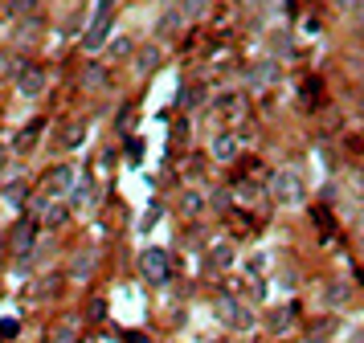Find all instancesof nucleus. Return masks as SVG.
<instances>
[{"instance_id":"1a4fd4ad","label":"nucleus","mask_w":364,"mask_h":343,"mask_svg":"<svg viewBox=\"0 0 364 343\" xmlns=\"http://www.w3.org/2000/svg\"><path fill=\"white\" fill-rule=\"evenodd\" d=\"M213 156H217V163H233V156H237V139H233L230 131L213 139Z\"/></svg>"},{"instance_id":"39448f33","label":"nucleus","mask_w":364,"mask_h":343,"mask_svg":"<svg viewBox=\"0 0 364 343\" xmlns=\"http://www.w3.org/2000/svg\"><path fill=\"white\" fill-rule=\"evenodd\" d=\"M270 192L279 196L282 205H299V196H303L299 172H291V168H282V172H274V180H270Z\"/></svg>"},{"instance_id":"5701e85b","label":"nucleus","mask_w":364,"mask_h":343,"mask_svg":"<svg viewBox=\"0 0 364 343\" xmlns=\"http://www.w3.org/2000/svg\"><path fill=\"white\" fill-rule=\"evenodd\" d=\"M0 168H4V147H0Z\"/></svg>"},{"instance_id":"ddd939ff","label":"nucleus","mask_w":364,"mask_h":343,"mask_svg":"<svg viewBox=\"0 0 364 343\" xmlns=\"http://www.w3.org/2000/svg\"><path fill=\"white\" fill-rule=\"evenodd\" d=\"M291 319H295V307H279V310H270V331H274V335L291 331Z\"/></svg>"},{"instance_id":"0eeeda50","label":"nucleus","mask_w":364,"mask_h":343,"mask_svg":"<svg viewBox=\"0 0 364 343\" xmlns=\"http://www.w3.org/2000/svg\"><path fill=\"white\" fill-rule=\"evenodd\" d=\"M33 237H37L33 221H29V217H25V221H17V225H13V237H9V241H13V254H17V258H25V254H29V245H33Z\"/></svg>"},{"instance_id":"f257e3e1","label":"nucleus","mask_w":364,"mask_h":343,"mask_svg":"<svg viewBox=\"0 0 364 343\" xmlns=\"http://www.w3.org/2000/svg\"><path fill=\"white\" fill-rule=\"evenodd\" d=\"M70 188H74V163H53L50 172L41 176L46 200H62V196H70Z\"/></svg>"},{"instance_id":"4be33fe9","label":"nucleus","mask_w":364,"mask_h":343,"mask_svg":"<svg viewBox=\"0 0 364 343\" xmlns=\"http://www.w3.org/2000/svg\"><path fill=\"white\" fill-rule=\"evenodd\" d=\"M127 343H148V335H132V339H127Z\"/></svg>"},{"instance_id":"6ab92c4d","label":"nucleus","mask_w":364,"mask_h":343,"mask_svg":"<svg viewBox=\"0 0 364 343\" xmlns=\"http://www.w3.org/2000/svg\"><path fill=\"white\" fill-rule=\"evenodd\" d=\"M221 114H233V119H237V114H242V102H237V98H225V102H221Z\"/></svg>"},{"instance_id":"aec40b11","label":"nucleus","mask_w":364,"mask_h":343,"mask_svg":"<svg viewBox=\"0 0 364 343\" xmlns=\"http://www.w3.org/2000/svg\"><path fill=\"white\" fill-rule=\"evenodd\" d=\"M74 205H90V184H78V192H74Z\"/></svg>"},{"instance_id":"423d86ee","label":"nucleus","mask_w":364,"mask_h":343,"mask_svg":"<svg viewBox=\"0 0 364 343\" xmlns=\"http://www.w3.org/2000/svg\"><path fill=\"white\" fill-rule=\"evenodd\" d=\"M17 90L25 98H37L41 90H46V65H37V62H25L17 70Z\"/></svg>"},{"instance_id":"f03ea898","label":"nucleus","mask_w":364,"mask_h":343,"mask_svg":"<svg viewBox=\"0 0 364 343\" xmlns=\"http://www.w3.org/2000/svg\"><path fill=\"white\" fill-rule=\"evenodd\" d=\"M139 274L148 278L151 286H164L168 278H172V261H168L164 249H144L139 254Z\"/></svg>"},{"instance_id":"4468645a","label":"nucleus","mask_w":364,"mask_h":343,"mask_svg":"<svg viewBox=\"0 0 364 343\" xmlns=\"http://www.w3.org/2000/svg\"><path fill=\"white\" fill-rule=\"evenodd\" d=\"M90 274H95V254H90V249H82V254L74 258V270H70V278H78V282H82V278H90Z\"/></svg>"},{"instance_id":"7ed1b4c3","label":"nucleus","mask_w":364,"mask_h":343,"mask_svg":"<svg viewBox=\"0 0 364 343\" xmlns=\"http://www.w3.org/2000/svg\"><path fill=\"white\" fill-rule=\"evenodd\" d=\"M111 13H115V0H99V9H95V21H90V29H86L82 45L90 53H99L102 41H107V25H111Z\"/></svg>"},{"instance_id":"412c9836","label":"nucleus","mask_w":364,"mask_h":343,"mask_svg":"<svg viewBox=\"0 0 364 343\" xmlns=\"http://www.w3.org/2000/svg\"><path fill=\"white\" fill-rule=\"evenodd\" d=\"M13 335H17V323H13V319H4V323H0V339H13Z\"/></svg>"},{"instance_id":"a211bd4d","label":"nucleus","mask_w":364,"mask_h":343,"mask_svg":"<svg viewBox=\"0 0 364 343\" xmlns=\"http://www.w3.org/2000/svg\"><path fill=\"white\" fill-rule=\"evenodd\" d=\"M200 209H205V196H200V200H197V192H188V196H184V212H188V217H197Z\"/></svg>"},{"instance_id":"2eb2a0df","label":"nucleus","mask_w":364,"mask_h":343,"mask_svg":"<svg viewBox=\"0 0 364 343\" xmlns=\"http://www.w3.org/2000/svg\"><path fill=\"white\" fill-rule=\"evenodd\" d=\"M41 139V123H29V127L21 131V139H17V151L25 156V151H33V143Z\"/></svg>"},{"instance_id":"f3484780","label":"nucleus","mask_w":364,"mask_h":343,"mask_svg":"<svg viewBox=\"0 0 364 343\" xmlns=\"http://www.w3.org/2000/svg\"><path fill=\"white\" fill-rule=\"evenodd\" d=\"M102 82H107V70H102V65H86V74H82L86 90H95V86H102Z\"/></svg>"},{"instance_id":"b1692460","label":"nucleus","mask_w":364,"mask_h":343,"mask_svg":"<svg viewBox=\"0 0 364 343\" xmlns=\"http://www.w3.org/2000/svg\"><path fill=\"white\" fill-rule=\"evenodd\" d=\"M0 241H4V233H0Z\"/></svg>"},{"instance_id":"9d476101","label":"nucleus","mask_w":364,"mask_h":343,"mask_svg":"<svg viewBox=\"0 0 364 343\" xmlns=\"http://www.w3.org/2000/svg\"><path fill=\"white\" fill-rule=\"evenodd\" d=\"M66 217H70L66 205H46V200H41V225H46V229H58Z\"/></svg>"},{"instance_id":"9b49d317","label":"nucleus","mask_w":364,"mask_h":343,"mask_svg":"<svg viewBox=\"0 0 364 343\" xmlns=\"http://www.w3.org/2000/svg\"><path fill=\"white\" fill-rule=\"evenodd\" d=\"M46 343H78V327L70 323V319H62V323H53V331H50Z\"/></svg>"},{"instance_id":"f8f14e48","label":"nucleus","mask_w":364,"mask_h":343,"mask_svg":"<svg viewBox=\"0 0 364 343\" xmlns=\"http://www.w3.org/2000/svg\"><path fill=\"white\" fill-rule=\"evenodd\" d=\"M62 286H66V278L50 274V278H41V282L33 286V294H37V298H58V290H62Z\"/></svg>"},{"instance_id":"6e6552de","label":"nucleus","mask_w":364,"mask_h":343,"mask_svg":"<svg viewBox=\"0 0 364 343\" xmlns=\"http://www.w3.org/2000/svg\"><path fill=\"white\" fill-rule=\"evenodd\" d=\"M160 45H144V49H135V70L139 74H156V65H160Z\"/></svg>"},{"instance_id":"20e7f679","label":"nucleus","mask_w":364,"mask_h":343,"mask_svg":"<svg viewBox=\"0 0 364 343\" xmlns=\"http://www.w3.org/2000/svg\"><path fill=\"white\" fill-rule=\"evenodd\" d=\"M217 319H221V323H230L233 331H250V327H254V315H250L233 294H221V298H217Z\"/></svg>"},{"instance_id":"dca6fc26","label":"nucleus","mask_w":364,"mask_h":343,"mask_svg":"<svg viewBox=\"0 0 364 343\" xmlns=\"http://www.w3.org/2000/svg\"><path fill=\"white\" fill-rule=\"evenodd\" d=\"M132 49H135V45H132V37H115V41L107 45V58H111V62H123Z\"/></svg>"}]
</instances>
